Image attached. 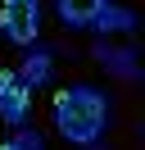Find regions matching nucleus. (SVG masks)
<instances>
[{
	"instance_id": "obj_5",
	"label": "nucleus",
	"mask_w": 145,
	"mask_h": 150,
	"mask_svg": "<svg viewBox=\"0 0 145 150\" xmlns=\"http://www.w3.org/2000/svg\"><path fill=\"white\" fill-rule=\"evenodd\" d=\"M109 0H59V18L68 28H95L100 9H104Z\"/></svg>"
},
{
	"instance_id": "obj_8",
	"label": "nucleus",
	"mask_w": 145,
	"mask_h": 150,
	"mask_svg": "<svg viewBox=\"0 0 145 150\" xmlns=\"http://www.w3.org/2000/svg\"><path fill=\"white\" fill-rule=\"evenodd\" d=\"M45 141H41V132H27V127H18L9 141H0V150H41Z\"/></svg>"
},
{
	"instance_id": "obj_1",
	"label": "nucleus",
	"mask_w": 145,
	"mask_h": 150,
	"mask_svg": "<svg viewBox=\"0 0 145 150\" xmlns=\"http://www.w3.org/2000/svg\"><path fill=\"white\" fill-rule=\"evenodd\" d=\"M109 123H113V105L100 86H68L54 96V127L72 146H100Z\"/></svg>"
},
{
	"instance_id": "obj_3",
	"label": "nucleus",
	"mask_w": 145,
	"mask_h": 150,
	"mask_svg": "<svg viewBox=\"0 0 145 150\" xmlns=\"http://www.w3.org/2000/svg\"><path fill=\"white\" fill-rule=\"evenodd\" d=\"M27 105H32V86L18 73H0V114H5L9 127H23L27 123Z\"/></svg>"
},
{
	"instance_id": "obj_6",
	"label": "nucleus",
	"mask_w": 145,
	"mask_h": 150,
	"mask_svg": "<svg viewBox=\"0 0 145 150\" xmlns=\"http://www.w3.org/2000/svg\"><path fill=\"white\" fill-rule=\"evenodd\" d=\"M95 28L104 32V37H109V32H132V28H136V14L122 9V5H104L100 18H95Z\"/></svg>"
},
{
	"instance_id": "obj_4",
	"label": "nucleus",
	"mask_w": 145,
	"mask_h": 150,
	"mask_svg": "<svg viewBox=\"0 0 145 150\" xmlns=\"http://www.w3.org/2000/svg\"><path fill=\"white\" fill-rule=\"evenodd\" d=\"M91 55H95L100 64H109L118 77H127V82H136V77H141V64H136V46L113 50V46H104V41H95V50H91Z\"/></svg>"
},
{
	"instance_id": "obj_2",
	"label": "nucleus",
	"mask_w": 145,
	"mask_h": 150,
	"mask_svg": "<svg viewBox=\"0 0 145 150\" xmlns=\"http://www.w3.org/2000/svg\"><path fill=\"white\" fill-rule=\"evenodd\" d=\"M0 28L14 46H36L41 32V0H0Z\"/></svg>"
},
{
	"instance_id": "obj_7",
	"label": "nucleus",
	"mask_w": 145,
	"mask_h": 150,
	"mask_svg": "<svg viewBox=\"0 0 145 150\" xmlns=\"http://www.w3.org/2000/svg\"><path fill=\"white\" fill-rule=\"evenodd\" d=\"M50 59H54L50 46H36L32 55H27V64H23V82L27 86H41L45 77H50Z\"/></svg>"
}]
</instances>
